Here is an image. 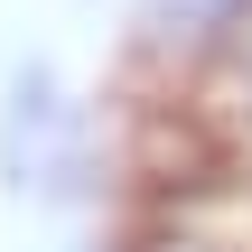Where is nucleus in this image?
<instances>
[{
	"label": "nucleus",
	"mask_w": 252,
	"mask_h": 252,
	"mask_svg": "<svg viewBox=\"0 0 252 252\" xmlns=\"http://www.w3.org/2000/svg\"><path fill=\"white\" fill-rule=\"evenodd\" d=\"M0 150H9V178H19V187H75V168H84V112L56 103L47 75H19Z\"/></svg>",
	"instance_id": "f257e3e1"
},
{
	"label": "nucleus",
	"mask_w": 252,
	"mask_h": 252,
	"mask_svg": "<svg viewBox=\"0 0 252 252\" xmlns=\"http://www.w3.org/2000/svg\"><path fill=\"white\" fill-rule=\"evenodd\" d=\"M187 187H196V196H178L131 252H252L243 224H224V206H234L243 178H234V168H206V178H187Z\"/></svg>",
	"instance_id": "f03ea898"
},
{
	"label": "nucleus",
	"mask_w": 252,
	"mask_h": 252,
	"mask_svg": "<svg viewBox=\"0 0 252 252\" xmlns=\"http://www.w3.org/2000/svg\"><path fill=\"white\" fill-rule=\"evenodd\" d=\"M206 103H215V122L234 131V150L252 159V9L215 37V84H206Z\"/></svg>",
	"instance_id": "7ed1b4c3"
}]
</instances>
